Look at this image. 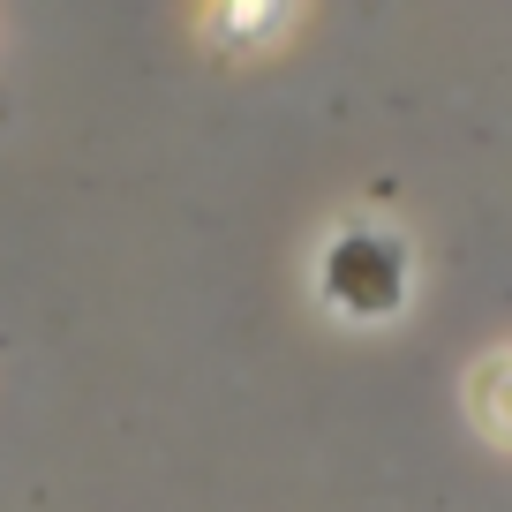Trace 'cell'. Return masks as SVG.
Returning <instances> with one entry per match:
<instances>
[{
  "label": "cell",
  "instance_id": "obj_1",
  "mask_svg": "<svg viewBox=\"0 0 512 512\" xmlns=\"http://www.w3.org/2000/svg\"><path fill=\"white\" fill-rule=\"evenodd\" d=\"M317 279L339 317H392L407 302V287H415V249L392 226H339L324 241Z\"/></svg>",
  "mask_w": 512,
  "mask_h": 512
},
{
  "label": "cell",
  "instance_id": "obj_2",
  "mask_svg": "<svg viewBox=\"0 0 512 512\" xmlns=\"http://www.w3.org/2000/svg\"><path fill=\"white\" fill-rule=\"evenodd\" d=\"M467 407H475L482 437L512 452V339H505V347H490V354L475 362V377H467Z\"/></svg>",
  "mask_w": 512,
  "mask_h": 512
}]
</instances>
